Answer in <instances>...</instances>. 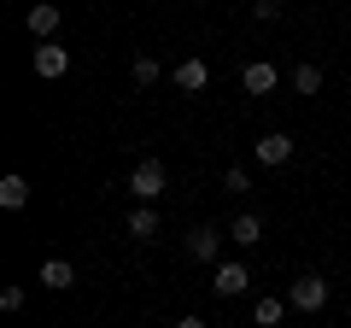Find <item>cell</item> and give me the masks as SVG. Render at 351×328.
I'll use <instances>...</instances> for the list:
<instances>
[{"mask_svg":"<svg viewBox=\"0 0 351 328\" xmlns=\"http://www.w3.org/2000/svg\"><path fill=\"white\" fill-rule=\"evenodd\" d=\"M164 188H170V176H164V164H158V159H141L135 170H129V194H135V200H147V205H152Z\"/></svg>","mask_w":351,"mask_h":328,"instance_id":"1","label":"cell"},{"mask_svg":"<svg viewBox=\"0 0 351 328\" xmlns=\"http://www.w3.org/2000/svg\"><path fill=\"white\" fill-rule=\"evenodd\" d=\"M223 235H228V229H217V223H193L182 246H188V258H193V264H211V258L223 253Z\"/></svg>","mask_w":351,"mask_h":328,"instance_id":"2","label":"cell"},{"mask_svg":"<svg viewBox=\"0 0 351 328\" xmlns=\"http://www.w3.org/2000/svg\"><path fill=\"white\" fill-rule=\"evenodd\" d=\"M281 299H287L293 311H322V305H328V281H322V276H299Z\"/></svg>","mask_w":351,"mask_h":328,"instance_id":"3","label":"cell"},{"mask_svg":"<svg viewBox=\"0 0 351 328\" xmlns=\"http://www.w3.org/2000/svg\"><path fill=\"white\" fill-rule=\"evenodd\" d=\"M252 159H258L263 170H276V164H287V159H293V135H281V129L258 135V141H252Z\"/></svg>","mask_w":351,"mask_h":328,"instance_id":"4","label":"cell"},{"mask_svg":"<svg viewBox=\"0 0 351 328\" xmlns=\"http://www.w3.org/2000/svg\"><path fill=\"white\" fill-rule=\"evenodd\" d=\"M246 288H252V270H246V264H217V276H211V293H217V299H240Z\"/></svg>","mask_w":351,"mask_h":328,"instance_id":"5","label":"cell"},{"mask_svg":"<svg viewBox=\"0 0 351 328\" xmlns=\"http://www.w3.org/2000/svg\"><path fill=\"white\" fill-rule=\"evenodd\" d=\"M276 82H281V71L269 59H252L246 71H240V89H246V94H276Z\"/></svg>","mask_w":351,"mask_h":328,"instance_id":"6","label":"cell"},{"mask_svg":"<svg viewBox=\"0 0 351 328\" xmlns=\"http://www.w3.org/2000/svg\"><path fill=\"white\" fill-rule=\"evenodd\" d=\"M24 30H29V36H36V47H47V41L59 36V6H47V0H41V6H29Z\"/></svg>","mask_w":351,"mask_h":328,"instance_id":"7","label":"cell"},{"mask_svg":"<svg viewBox=\"0 0 351 328\" xmlns=\"http://www.w3.org/2000/svg\"><path fill=\"white\" fill-rule=\"evenodd\" d=\"M64 71H71V47H59V41H47V47H36V76H47V82H59Z\"/></svg>","mask_w":351,"mask_h":328,"instance_id":"8","label":"cell"},{"mask_svg":"<svg viewBox=\"0 0 351 328\" xmlns=\"http://www.w3.org/2000/svg\"><path fill=\"white\" fill-rule=\"evenodd\" d=\"M36 281H41L47 293H71V288H76V264H71V258H47Z\"/></svg>","mask_w":351,"mask_h":328,"instance_id":"9","label":"cell"},{"mask_svg":"<svg viewBox=\"0 0 351 328\" xmlns=\"http://www.w3.org/2000/svg\"><path fill=\"white\" fill-rule=\"evenodd\" d=\"M205 82H211V65H205V59H182V65H176V89H182V94H199Z\"/></svg>","mask_w":351,"mask_h":328,"instance_id":"10","label":"cell"},{"mask_svg":"<svg viewBox=\"0 0 351 328\" xmlns=\"http://www.w3.org/2000/svg\"><path fill=\"white\" fill-rule=\"evenodd\" d=\"M228 240H234V246H258V240H263V217L258 211H240L234 223H228Z\"/></svg>","mask_w":351,"mask_h":328,"instance_id":"11","label":"cell"},{"mask_svg":"<svg viewBox=\"0 0 351 328\" xmlns=\"http://www.w3.org/2000/svg\"><path fill=\"white\" fill-rule=\"evenodd\" d=\"M287 311H293L287 299H276V293H263V299L252 305V323H258V328H281V316H287Z\"/></svg>","mask_w":351,"mask_h":328,"instance_id":"12","label":"cell"},{"mask_svg":"<svg viewBox=\"0 0 351 328\" xmlns=\"http://www.w3.org/2000/svg\"><path fill=\"white\" fill-rule=\"evenodd\" d=\"M129 240H141V246L158 240V211H152V205H135V211H129Z\"/></svg>","mask_w":351,"mask_h":328,"instance_id":"13","label":"cell"},{"mask_svg":"<svg viewBox=\"0 0 351 328\" xmlns=\"http://www.w3.org/2000/svg\"><path fill=\"white\" fill-rule=\"evenodd\" d=\"M0 205H6V211H24V205H29V182L24 176H6V182H0Z\"/></svg>","mask_w":351,"mask_h":328,"instance_id":"14","label":"cell"},{"mask_svg":"<svg viewBox=\"0 0 351 328\" xmlns=\"http://www.w3.org/2000/svg\"><path fill=\"white\" fill-rule=\"evenodd\" d=\"M293 89L299 94H322V71H316V65H299V71H293Z\"/></svg>","mask_w":351,"mask_h":328,"instance_id":"15","label":"cell"},{"mask_svg":"<svg viewBox=\"0 0 351 328\" xmlns=\"http://www.w3.org/2000/svg\"><path fill=\"white\" fill-rule=\"evenodd\" d=\"M129 76H135L141 89H152V82H158V59H147V53H141V59L129 65Z\"/></svg>","mask_w":351,"mask_h":328,"instance_id":"16","label":"cell"},{"mask_svg":"<svg viewBox=\"0 0 351 328\" xmlns=\"http://www.w3.org/2000/svg\"><path fill=\"white\" fill-rule=\"evenodd\" d=\"M24 299H29L24 288H0V311H24Z\"/></svg>","mask_w":351,"mask_h":328,"instance_id":"17","label":"cell"},{"mask_svg":"<svg viewBox=\"0 0 351 328\" xmlns=\"http://www.w3.org/2000/svg\"><path fill=\"white\" fill-rule=\"evenodd\" d=\"M223 188H228V194H246L252 176H246V170H223Z\"/></svg>","mask_w":351,"mask_h":328,"instance_id":"18","label":"cell"},{"mask_svg":"<svg viewBox=\"0 0 351 328\" xmlns=\"http://www.w3.org/2000/svg\"><path fill=\"white\" fill-rule=\"evenodd\" d=\"M252 18H258V24H276L281 6H276V0H258V6H252Z\"/></svg>","mask_w":351,"mask_h":328,"instance_id":"19","label":"cell"},{"mask_svg":"<svg viewBox=\"0 0 351 328\" xmlns=\"http://www.w3.org/2000/svg\"><path fill=\"white\" fill-rule=\"evenodd\" d=\"M176 328H211V323H205V316H182Z\"/></svg>","mask_w":351,"mask_h":328,"instance_id":"20","label":"cell"}]
</instances>
